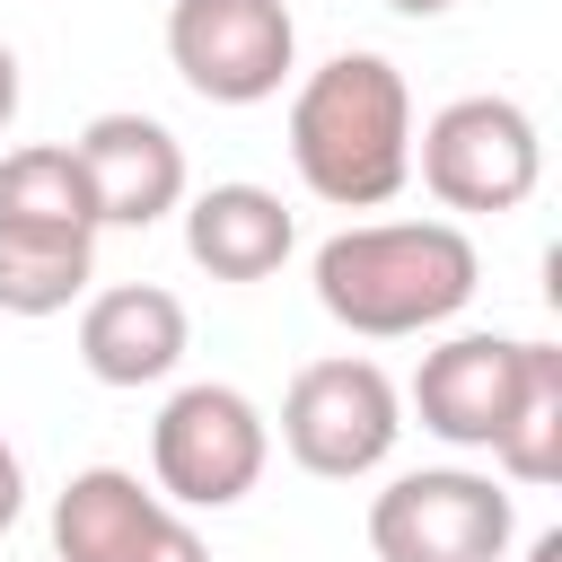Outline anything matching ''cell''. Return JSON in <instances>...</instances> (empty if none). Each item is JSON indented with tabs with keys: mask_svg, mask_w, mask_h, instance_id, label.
I'll use <instances>...</instances> for the list:
<instances>
[{
	"mask_svg": "<svg viewBox=\"0 0 562 562\" xmlns=\"http://www.w3.org/2000/svg\"><path fill=\"white\" fill-rule=\"evenodd\" d=\"M18 509H26V465H18V448L0 439V536L18 527Z\"/></svg>",
	"mask_w": 562,
	"mask_h": 562,
	"instance_id": "cell-16",
	"label": "cell"
},
{
	"mask_svg": "<svg viewBox=\"0 0 562 562\" xmlns=\"http://www.w3.org/2000/svg\"><path fill=\"white\" fill-rule=\"evenodd\" d=\"M53 553L61 562H211L193 518L123 465H79L53 492Z\"/></svg>",
	"mask_w": 562,
	"mask_h": 562,
	"instance_id": "cell-8",
	"label": "cell"
},
{
	"mask_svg": "<svg viewBox=\"0 0 562 562\" xmlns=\"http://www.w3.org/2000/svg\"><path fill=\"white\" fill-rule=\"evenodd\" d=\"M518 369H527V342H518V334H448V342L422 351V369H413V413H422V430L448 439V448H492L501 422H509Z\"/></svg>",
	"mask_w": 562,
	"mask_h": 562,
	"instance_id": "cell-10",
	"label": "cell"
},
{
	"mask_svg": "<svg viewBox=\"0 0 562 562\" xmlns=\"http://www.w3.org/2000/svg\"><path fill=\"white\" fill-rule=\"evenodd\" d=\"M395 439H404V395H395V378H386L378 360H360V351L307 360V369L290 378V395H281V448H290L307 474H325V483L378 474V465L395 457Z\"/></svg>",
	"mask_w": 562,
	"mask_h": 562,
	"instance_id": "cell-5",
	"label": "cell"
},
{
	"mask_svg": "<svg viewBox=\"0 0 562 562\" xmlns=\"http://www.w3.org/2000/svg\"><path fill=\"white\" fill-rule=\"evenodd\" d=\"M422 184L439 211H474L501 220L544 184V132L518 97H448L422 123Z\"/></svg>",
	"mask_w": 562,
	"mask_h": 562,
	"instance_id": "cell-4",
	"label": "cell"
},
{
	"mask_svg": "<svg viewBox=\"0 0 562 562\" xmlns=\"http://www.w3.org/2000/svg\"><path fill=\"white\" fill-rule=\"evenodd\" d=\"M167 61L202 105H263L299 70V26L281 0H176Z\"/></svg>",
	"mask_w": 562,
	"mask_h": 562,
	"instance_id": "cell-7",
	"label": "cell"
},
{
	"mask_svg": "<svg viewBox=\"0 0 562 562\" xmlns=\"http://www.w3.org/2000/svg\"><path fill=\"white\" fill-rule=\"evenodd\" d=\"M509 527H518L509 492L474 465H413L369 501L378 562H501Z\"/></svg>",
	"mask_w": 562,
	"mask_h": 562,
	"instance_id": "cell-6",
	"label": "cell"
},
{
	"mask_svg": "<svg viewBox=\"0 0 562 562\" xmlns=\"http://www.w3.org/2000/svg\"><path fill=\"white\" fill-rule=\"evenodd\" d=\"M9 123H18V53L0 44V132H9Z\"/></svg>",
	"mask_w": 562,
	"mask_h": 562,
	"instance_id": "cell-17",
	"label": "cell"
},
{
	"mask_svg": "<svg viewBox=\"0 0 562 562\" xmlns=\"http://www.w3.org/2000/svg\"><path fill=\"white\" fill-rule=\"evenodd\" d=\"M97 281V228L0 220V316H61Z\"/></svg>",
	"mask_w": 562,
	"mask_h": 562,
	"instance_id": "cell-13",
	"label": "cell"
},
{
	"mask_svg": "<svg viewBox=\"0 0 562 562\" xmlns=\"http://www.w3.org/2000/svg\"><path fill=\"white\" fill-rule=\"evenodd\" d=\"M483 281V255L457 220H351L316 246V307L342 334L395 342L448 325Z\"/></svg>",
	"mask_w": 562,
	"mask_h": 562,
	"instance_id": "cell-2",
	"label": "cell"
},
{
	"mask_svg": "<svg viewBox=\"0 0 562 562\" xmlns=\"http://www.w3.org/2000/svg\"><path fill=\"white\" fill-rule=\"evenodd\" d=\"M193 342V316L176 290L158 281H114V290H88L79 307V369L97 386H158Z\"/></svg>",
	"mask_w": 562,
	"mask_h": 562,
	"instance_id": "cell-11",
	"label": "cell"
},
{
	"mask_svg": "<svg viewBox=\"0 0 562 562\" xmlns=\"http://www.w3.org/2000/svg\"><path fill=\"white\" fill-rule=\"evenodd\" d=\"M527 562H562V527H544V536L527 544Z\"/></svg>",
	"mask_w": 562,
	"mask_h": 562,
	"instance_id": "cell-19",
	"label": "cell"
},
{
	"mask_svg": "<svg viewBox=\"0 0 562 562\" xmlns=\"http://www.w3.org/2000/svg\"><path fill=\"white\" fill-rule=\"evenodd\" d=\"M378 9H395V18H448L457 0H378Z\"/></svg>",
	"mask_w": 562,
	"mask_h": 562,
	"instance_id": "cell-18",
	"label": "cell"
},
{
	"mask_svg": "<svg viewBox=\"0 0 562 562\" xmlns=\"http://www.w3.org/2000/svg\"><path fill=\"white\" fill-rule=\"evenodd\" d=\"M0 220H53V228H97L88 176L70 158V140H35L0 158Z\"/></svg>",
	"mask_w": 562,
	"mask_h": 562,
	"instance_id": "cell-15",
	"label": "cell"
},
{
	"mask_svg": "<svg viewBox=\"0 0 562 562\" xmlns=\"http://www.w3.org/2000/svg\"><path fill=\"white\" fill-rule=\"evenodd\" d=\"M483 457H492L501 483H518V492L562 483V342H527L509 422H501V439H492Z\"/></svg>",
	"mask_w": 562,
	"mask_h": 562,
	"instance_id": "cell-14",
	"label": "cell"
},
{
	"mask_svg": "<svg viewBox=\"0 0 562 562\" xmlns=\"http://www.w3.org/2000/svg\"><path fill=\"white\" fill-rule=\"evenodd\" d=\"M299 246V220L272 184H202L184 202V255L211 281H272Z\"/></svg>",
	"mask_w": 562,
	"mask_h": 562,
	"instance_id": "cell-12",
	"label": "cell"
},
{
	"mask_svg": "<svg viewBox=\"0 0 562 562\" xmlns=\"http://www.w3.org/2000/svg\"><path fill=\"white\" fill-rule=\"evenodd\" d=\"M79 176H88V202H97V228H149L184 202V140L158 123V114H97L79 140H70Z\"/></svg>",
	"mask_w": 562,
	"mask_h": 562,
	"instance_id": "cell-9",
	"label": "cell"
},
{
	"mask_svg": "<svg viewBox=\"0 0 562 562\" xmlns=\"http://www.w3.org/2000/svg\"><path fill=\"white\" fill-rule=\"evenodd\" d=\"M272 465V422L255 413V395L193 378L158 404L149 422V483L176 509H237Z\"/></svg>",
	"mask_w": 562,
	"mask_h": 562,
	"instance_id": "cell-3",
	"label": "cell"
},
{
	"mask_svg": "<svg viewBox=\"0 0 562 562\" xmlns=\"http://www.w3.org/2000/svg\"><path fill=\"white\" fill-rule=\"evenodd\" d=\"M290 167L334 211H378L413 176V88L386 53H334L290 88Z\"/></svg>",
	"mask_w": 562,
	"mask_h": 562,
	"instance_id": "cell-1",
	"label": "cell"
}]
</instances>
